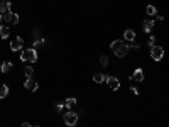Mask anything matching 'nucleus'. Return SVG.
I'll use <instances>...</instances> for the list:
<instances>
[{
	"label": "nucleus",
	"instance_id": "nucleus-1",
	"mask_svg": "<svg viewBox=\"0 0 169 127\" xmlns=\"http://www.w3.org/2000/svg\"><path fill=\"white\" fill-rule=\"evenodd\" d=\"M110 48H112V51L115 53V56L117 58H125V54L129 53V46L125 44V41H113L112 44H110Z\"/></svg>",
	"mask_w": 169,
	"mask_h": 127
},
{
	"label": "nucleus",
	"instance_id": "nucleus-2",
	"mask_svg": "<svg viewBox=\"0 0 169 127\" xmlns=\"http://www.w3.org/2000/svg\"><path fill=\"white\" fill-rule=\"evenodd\" d=\"M20 59H22L24 63H36V61H37V51L34 48L24 49L22 54H20Z\"/></svg>",
	"mask_w": 169,
	"mask_h": 127
},
{
	"label": "nucleus",
	"instance_id": "nucleus-3",
	"mask_svg": "<svg viewBox=\"0 0 169 127\" xmlns=\"http://www.w3.org/2000/svg\"><path fill=\"white\" fill-rule=\"evenodd\" d=\"M63 119H64V124H66V125L73 127V125H76V122H78V114H76V112L68 110L66 114H64Z\"/></svg>",
	"mask_w": 169,
	"mask_h": 127
},
{
	"label": "nucleus",
	"instance_id": "nucleus-4",
	"mask_svg": "<svg viewBox=\"0 0 169 127\" xmlns=\"http://www.w3.org/2000/svg\"><path fill=\"white\" fill-rule=\"evenodd\" d=\"M164 56V49L161 48V46H152L150 48V58H152L154 61H161Z\"/></svg>",
	"mask_w": 169,
	"mask_h": 127
},
{
	"label": "nucleus",
	"instance_id": "nucleus-5",
	"mask_svg": "<svg viewBox=\"0 0 169 127\" xmlns=\"http://www.w3.org/2000/svg\"><path fill=\"white\" fill-rule=\"evenodd\" d=\"M107 85H108V88L112 90V92H117V90L120 88V81H118V78H115V76H108V78H107Z\"/></svg>",
	"mask_w": 169,
	"mask_h": 127
},
{
	"label": "nucleus",
	"instance_id": "nucleus-6",
	"mask_svg": "<svg viewBox=\"0 0 169 127\" xmlns=\"http://www.w3.org/2000/svg\"><path fill=\"white\" fill-rule=\"evenodd\" d=\"M22 46H24L22 37H14L12 42H10V49H12V51H20V49H22Z\"/></svg>",
	"mask_w": 169,
	"mask_h": 127
},
{
	"label": "nucleus",
	"instance_id": "nucleus-7",
	"mask_svg": "<svg viewBox=\"0 0 169 127\" xmlns=\"http://www.w3.org/2000/svg\"><path fill=\"white\" fill-rule=\"evenodd\" d=\"M24 86H26V90H29V92H37V88H39V85L32 78H27L24 81Z\"/></svg>",
	"mask_w": 169,
	"mask_h": 127
},
{
	"label": "nucleus",
	"instance_id": "nucleus-8",
	"mask_svg": "<svg viewBox=\"0 0 169 127\" xmlns=\"http://www.w3.org/2000/svg\"><path fill=\"white\" fill-rule=\"evenodd\" d=\"M3 20L5 22H9V24H17L19 22V15L17 14H12V12H9V14H3Z\"/></svg>",
	"mask_w": 169,
	"mask_h": 127
},
{
	"label": "nucleus",
	"instance_id": "nucleus-9",
	"mask_svg": "<svg viewBox=\"0 0 169 127\" xmlns=\"http://www.w3.org/2000/svg\"><path fill=\"white\" fill-rule=\"evenodd\" d=\"M132 80H135V81H144V71L141 68H137V70L134 71V75H132Z\"/></svg>",
	"mask_w": 169,
	"mask_h": 127
},
{
	"label": "nucleus",
	"instance_id": "nucleus-10",
	"mask_svg": "<svg viewBox=\"0 0 169 127\" xmlns=\"http://www.w3.org/2000/svg\"><path fill=\"white\" fill-rule=\"evenodd\" d=\"M154 27V19H146L144 20V31L146 32H150Z\"/></svg>",
	"mask_w": 169,
	"mask_h": 127
},
{
	"label": "nucleus",
	"instance_id": "nucleus-11",
	"mask_svg": "<svg viewBox=\"0 0 169 127\" xmlns=\"http://www.w3.org/2000/svg\"><path fill=\"white\" fill-rule=\"evenodd\" d=\"M107 78H108V75L96 73L95 76H93V81H95V83H103V81H107Z\"/></svg>",
	"mask_w": 169,
	"mask_h": 127
},
{
	"label": "nucleus",
	"instance_id": "nucleus-12",
	"mask_svg": "<svg viewBox=\"0 0 169 127\" xmlns=\"http://www.w3.org/2000/svg\"><path fill=\"white\" fill-rule=\"evenodd\" d=\"M10 70H12V61H5V63H2V66H0V71H2V73H9Z\"/></svg>",
	"mask_w": 169,
	"mask_h": 127
},
{
	"label": "nucleus",
	"instance_id": "nucleus-13",
	"mask_svg": "<svg viewBox=\"0 0 169 127\" xmlns=\"http://www.w3.org/2000/svg\"><path fill=\"white\" fill-rule=\"evenodd\" d=\"M124 37H125V41H134V39H135V32L132 31V29H127V31L124 32Z\"/></svg>",
	"mask_w": 169,
	"mask_h": 127
},
{
	"label": "nucleus",
	"instance_id": "nucleus-14",
	"mask_svg": "<svg viewBox=\"0 0 169 127\" xmlns=\"http://www.w3.org/2000/svg\"><path fill=\"white\" fill-rule=\"evenodd\" d=\"M10 7H12V5H10V2H2V3H0L2 15H3V14H9V12H10Z\"/></svg>",
	"mask_w": 169,
	"mask_h": 127
},
{
	"label": "nucleus",
	"instance_id": "nucleus-15",
	"mask_svg": "<svg viewBox=\"0 0 169 127\" xmlns=\"http://www.w3.org/2000/svg\"><path fill=\"white\" fill-rule=\"evenodd\" d=\"M9 34H10V31H9V27L7 25H0V37H9Z\"/></svg>",
	"mask_w": 169,
	"mask_h": 127
},
{
	"label": "nucleus",
	"instance_id": "nucleus-16",
	"mask_svg": "<svg viewBox=\"0 0 169 127\" xmlns=\"http://www.w3.org/2000/svg\"><path fill=\"white\" fill-rule=\"evenodd\" d=\"M9 95V86L7 85H0V99H5Z\"/></svg>",
	"mask_w": 169,
	"mask_h": 127
},
{
	"label": "nucleus",
	"instance_id": "nucleus-17",
	"mask_svg": "<svg viewBox=\"0 0 169 127\" xmlns=\"http://www.w3.org/2000/svg\"><path fill=\"white\" fill-rule=\"evenodd\" d=\"M64 105H66V107L71 110V108H73L74 105H76V99H71V97H70V99H66V102H64Z\"/></svg>",
	"mask_w": 169,
	"mask_h": 127
},
{
	"label": "nucleus",
	"instance_id": "nucleus-18",
	"mask_svg": "<svg viewBox=\"0 0 169 127\" xmlns=\"http://www.w3.org/2000/svg\"><path fill=\"white\" fill-rule=\"evenodd\" d=\"M146 12L149 14V15H156V14H157V9H156V7H154V5H147Z\"/></svg>",
	"mask_w": 169,
	"mask_h": 127
},
{
	"label": "nucleus",
	"instance_id": "nucleus-19",
	"mask_svg": "<svg viewBox=\"0 0 169 127\" xmlns=\"http://www.w3.org/2000/svg\"><path fill=\"white\" fill-rule=\"evenodd\" d=\"M100 63H102V66H108V56H100Z\"/></svg>",
	"mask_w": 169,
	"mask_h": 127
},
{
	"label": "nucleus",
	"instance_id": "nucleus-20",
	"mask_svg": "<svg viewBox=\"0 0 169 127\" xmlns=\"http://www.w3.org/2000/svg\"><path fill=\"white\" fill-rule=\"evenodd\" d=\"M42 44H44V39H36V41H34V46H32V48L37 49L39 46H42Z\"/></svg>",
	"mask_w": 169,
	"mask_h": 127
},
{
	"label": "nucleus",
	"instance_id": "nucleus-21",
	"mask_svg": "<svg viewBox=\"0 0 169 127\" xmlns=\"http://www.w3.org/2000/svg\"><path fill=\"white\" fill-rule=\"evenodd\" d=\"M24 73H26V76H27V78H31V76L34 75V70H32L31 66H27L26 70H24Z\"/></svg>",
	"mask_w": 169,
	"mask_h": 127
},
{
	"label": "nucleus",
	"instance_id": "nucleus-22",
	"mask_svg": "<svg viewBox=\"0 0 169 127\" xmlns=\"http://www.w3.org/2000/svg\"><path fill=\"white\" fill-rule=\"evenodd\" d=\"M154 42H156V37H154V36H150V37H149V41H147V44H149L150 48H152V46H156Z\"/></svg>",
	"mask_w": 169,
	"mask_h": 127
},
{
	"label": "nucleus",
	"instance_id": "nucleus-23",
	"mask_svg": "<svg viewBox=\"0 0 169 127\" xmlns=\"http://www.w3.org/2000/svg\"><path fill=\"white\" fill-rule=\"evenodd\" d=\"M64 107H66V105H64V103H56V110H57V112H61V110H63Z\"/></svg>",
	"mask_w": 169,
	"mask_h": 127
},
{
	"label": "nucleus",
	"instance_id": "nucleus-24",
	"mask_svg": "<svg viewBox=\"0 0 169 127\" xmlns=\"http://www.w3.org/2000/svg\"><path fill=\"white\" fill-rule=\"evenodd\" d=\"M132 92H134V95H139V90L135 88V86H132Z\"/></svg>",
	"mask_w": 169,
	"mask_h": 127
},
{
	"label": "nucleus",
	"instance_id": "nucleus-25",
	"mask_svg": "<svg viewBox=\"0 0 169 127\" xmlns=\"http://www.w3.org/2000/svg\"><path fill=\"white\" fill-rule=\"evenodd\" d=\"M20 127H31V124H29V122H22V125Z\"/></svg>",
	"mask_w": 169,
	"mask_h": 127
},
{
	"label": "nucleus",
	"instance_id": "nucleus-26",
	"mask_svg": "<svg viewBox=\"0 0 169 127\" xmlns=\"http://www.w3.org/2000/svg\"><path fill=\"white\" fill-rule=\"evenodd\" d=\"M34 127H41V125H34Z\"/></svg>",
	"mask_w": 169,
	"mask_h": 127
}]
</instances>
